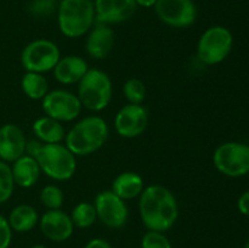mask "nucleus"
I'll return each mask as SVG.
<instances>
[{"mask_svg": "<svg viewBox=\"0 0 249 248\" xmlns=\"http://www.w3.org/2000/svg\"><path fill=\"white\" fill-rule=\"evenodd\" d=\"M70 216L74 228L79 229L90 228L97 220L96 209H95L94 203H90V202H79L75 204Z\"/></svg>", "mask_w": 249, "mask_h": 248, "instance_id": "nucleus-23", "label": "nucleus"}, {"mask_svg": "<svg viewBox=\"0 0 249 248\" xmlns=\"http://www.w3.org/2000/svg\"><path fill=\"white\" fill-rule=\"evenodd\" d=\"M21 88L23 94L31 100H43L50 90L46 77L41 73L26 72L22 77Z\"/></svg>", "mask_w": 249, "mask_h": 248, "instance_id": "nucleus-22", "label": "nucleus"}, {"mask_svg": "<svg viewBox=\"0 0 249 248\" xmlns=\"http://www.w3.org/2000/svg\"><path fill=\"white\" fill-rule=\"evenodd\" d=\"M39 214L31 204H18L15 207L7 218L12 231L16 232H28L39 224Z\"/></svg>", "mask_w": 249, "mask_h": 248, "instance_id": "nucleus-21", "label": "nucleus"}, {"mask_svg": "<svg viewBox=\"0 0 249 248\" xmlns=\"http://www.w3.org/2000/svg\"><path fill=\"white\" fill-rule=\"evenodd\" d=\"M89 71V66L85 58L78 55L61 56L58 62L53 70V77L60 84H78L85 73Z\"/></svg>", "mask_w": 249, "mask_h": 248, "instance_id": "nucleus-17", "label": "nucleus"}, {"mask_svg": "<svg viewBox=\"0 0 249 248\" xmlns=\"http://www.w3.org/2000/svg\"><path fill=\"white\" fill-rule=\"evenodd\" d=\"M108 135L109 126L102 117L88 116L66 133L65 145L75 157H83L104 147Z\"/></svg>", "mask_w": 249, "mask_h": 248, "instance_id": "nucleus-3", "label": "nucleus"}, {"mask_svg": "<svg viewBox=\"0 0 249 248\" xmlns=\"http://www.w3.org/2000/svg\"><path fill=\"white\" fill-rule=\"evenodd\" d=\"M213 163L225 177H245L249 173V145L236 141L221 143L214 151Z\"/></svg>", "mask_w": 249, "mask_h": 248, "instance_id": "nucleus-7", "label": "nucleus"}, {"mask_svg": "<svg viewBox=\"0 0 249 248\" xmlns=\"http://www.w3.org/2000/svg\"><path fill=\"white\" fill-rule=\"evenodd\" d=\"M116 41V34L111 26L95 23L88 32L85 40V51L95 60H104L111 53Z\"/></svg>", "mask_w": 249, "mask_h": 248, "instance_id": "nucleus-16", "label": "nucleus"}, {"mask_svg": "<svg viewBox=\"0 0 249 248\" xmlns=\"http://www.w3.org/2000/svg\"><path fill=\"white\" fill-rule=\"evenodd\" d=\"M15 186L16 185L12 177L11 165L0 159V204L11 198Z\"/></svg>", "mask_w": 249, "mask_h": 248, "instance_id": "nucleus-25", "label": "nucleus"}, {"mask_svg": "<svg viewBox=\"0 0 249 248\" xmlns=\"http://www.w3.org/2000/svg\"><path fill=\"white\" fill-rule=\"evenodd\" d=\"M12 241V229L9 220L0 214V248H9Z\"/></svg>", "mask_w": 249, "mask_h": 248, "instance_id": "nucleus-29", "label": "nucleus"}, {"mask_svg": "<svg viewBox=\"0 0 249 248\" xmlns=\"http://www.w3.org/2000/svg\"><path fill=\"white\" fill-rule=\"evenodd\" d=\"M41 204L45 207L48 211L51 209H61L65 202V194L62 189L57 185H46L41 189L40 195H39Z\"/></svg>", "mask_w": 249, "mask_h": 248, "instance_id": "nucleus-24", "label": "nucleus"}, {"mask_svg": "<svg viewBox=\"0 0 249 248\" xmlns=\"http://www.w3.org/2000/svg\"><path fill=\"white\" fill-rule=\"evenodd\" d=\"M153 7L160 21L173 28H187L197 18L194 0H157Z\"/></svg>", "mask_w": 249, "mask_h": 248, "instance_id": "nucleus-10", "label": "nucleus"}, {"mask_svg": "<svg viewBox=\"0 0 249 248\" xmlns=\"http://www.w3.org/2000/svg\"><path fill=\"white\" fill-rule=\"evenodd\" d=\"M96 23L118 24L128 21L138 9L135 0H94Z\"/></svg>", "mask_w": 249, "mask_h": 248, "instance_id": "nucleus-13", "label": "nucleus"}, {"mask_svg": "<svg viewBox=\"0 0 249 248\" xmlns=\"http://www.w3.org/2000/svg\"><path fill=\"white\" fill-rule=\"evenodd\" d=\"M60 58L57 44L49 39H36L27 44L21 53V63L26 72L41 74L53 71Z\"/></svg>", "mask_w": 249, "mask_h": 248, "instance_id": "nucleus-8", "label": "nucleus"}, {"mask_svg": "<svg viewBox=\"0 0 249 248\" xmlns=\"http://www.w3.org/2000/svg\"><path fill=\"white\" fill-rule=\"evenodd\" d=\"M27 139L23 130L12 123L0 126V159L14 163L26 153Z\"/></svg>", "mask_w": 249, "mask_h": 248, "instance_id": "nucleus-15", "label": "nucleus"}, {"mask_svg": "<svg viewBox=\"0 0 249 248\" xmlns=\"http://www.w3.org/2000/svg\"><path fill=\"white\" fill-rule=\"evenodd\" d=\"M32 248H46L44 245H34Z\"/></svg>", "mask_w": 249, "mask_h": 248, "instance_id": "nucleus-33", "label": "nucleus"}, {"mask_svg": "<svg viewBox=\"0 0 249 248\" xmlns=\"http://www.w3.org/2000/svg\"><path fill=\"white\" fill-rule=\"evenodd\" d=\"M39 228L43 235L53 242L67 241L74 231V225L70 214L62 209L46 211L39 219Z\"/></svg>", "mask_w": 249, "mask_h": 248, "instance_id": "nucleus-14", "label": "nucleus"}, {"mask_svg": "<svg viewBox=\"0 0 249 248\" xmlns=\"http://www.w3.org/2000/svg\"><path fill=\"white\" fill-rule=\"evenodd\" d=\"M237 208L241 214L249 216V190L243 192L237 201Z\"/></svg>", "mask_w": 249, "mask_h": 248, "instance_id": "nucleus-30", "label": "nucleus"}, {"mask_svg": "<svg viewBox=\"0 0 249 248\" xmlns=\"http://www.w3.org/2000/svg\"><path fill=\"white\" fill-rule=\"evenodd\" d=\"M141 248H173V246L164 232L148 230L141 240Z\"/></svg>", "mask_w": 249, "mask_h": 248, "instance_id": "nucleus-28", "label": "nucleus"}, {"mask_svg": "<svg viewBox=\"0 0 249 248\" xmlns=\"http://www.w3.org/2000/svg\"><path fill=\"white\" fill-rule=\"evenodd\" d=\"M139 213L147 230L165 232L179 218V204L169 189L158 184L148 185L139 196Z\"/></svg>", "mask_w": 249, "mask_h": 248, "instance_id": "nucleus-1", "label": "nucleus"}, {"mask_svg": "<svg viewBox=\"0 0 249 248\" xmlns=\"http://www.w3.org/2000/svg\"><path fill=\"white\" fill-rule=\"evenodd\" d=\"M123 94L128 104L142 105L146 97V87L142 80L130 78L123 85Z\"/></svg>", "mask_w": 249, "mask_h": 248, "instance_id": "nucleus-26", "label": "nucleus"}, {"mask_svg": "<svg viewBox=\"0 0 249 248\" xmlns=\"http://www.w3.org/2000/svg\"><path fill=\"white\" fill-rule=\"evenodd\" d=\"M145 189V181L140 174L135 172H123L112 181V192L123 201H130L141 195Z\"/></svg>", "mask_w": 249, "mask_h": 248, "instance_id": "nucleus-19", "label": "nucleus"}, {"mask_svg": "<svg viewBox=\"0 0 249 248\" xmlns=\"http://www.w3.org/2000/svg\"><path fill=\"white\" fill-rule=\"evenodd\" d=\"M243 248H249V240L247 241V243H246V245H245V247H243Z\"/></svg>", "mask_w": 249, "mask_h": 248, "instance_id": "nucleus-34", "label": "nucleus"}, {"mask_svg": "<svg viewBox=\"0 0 249 248\" xmlns=\"http://www.w3.org/2000/svg\"><path fill=\"white\" fill-rule=\"evenodd\" d=\"M32 131L41 143H61L66 138L63 123L48 116L36 118L32 124Z\"/></svg>", "mask_w": 249, "mask_h": 248, "instance_id": "nucleus-20", "label": "nucleus"}, {"mask_svg": "<svg viewBox=\"0 0 249 248\" xmlns=\"http://www.w3.org/2000/svg\"><path fill=\"white\" fill-rule=\"evenodd\" d=\"M11 172L15 185L22 189L33 187L38 182L41 174L40 167L36 158L27 153L12 163Z\"/></svg>", "mask_w": 249, "mask_h": 248, "instance_id": "nucleus-18", "label": "nucleus"}, {"mask_svg": "<svg viewBox=\"0 0 249 248\" xmlns=\"http://www.w3.org/2000/svg\"><path fill=\"white\" fill-rule=\"evenodd\" d=\"M94 207L97 220L109 229H121L126 224L129 209L125 201L119 198L112 190H104L95 196Z\"/></svg>", "mask_w": 249, "mask_h": 248, "instance_id": "nucleus-11", "label": "nucleus"}, {"mask_svg": "<svg viewBox=\"0 0 249 248\" xmlns=\"http://www.w3.org/2000/svg\"><path fill=\"white\" fill-rule=\"evenodd\" d=\"M233 36L226 27L213 26L204 31L197 43V58L207 66H215L232 51Z\"/></svg>", "mask_w": 249, "mask_h": 248, "instance_id": "nucleus-6", "label": "nucleus"}, {"mask_svg": "<svg viewBox=\"0 0 249 248\" xmlns=\"http://www.w3.org/2000/svg\"><path fill=\"white\" fill-rule=\"evenodd\" d=\"M84 248H112V246L104 238H92L85 245Z\"/></svg>", "mask_w": 249, "mask_h": 248, "instance_id": "nucleus-31", "label": "nucleus"}, {"mask_svg": "<svg viewBox=\"0 0 249 248\" xmlns=\"http://www.w3.org/2000/svg\"><path fill=\"white\" fill-rule=\"evenodd\" d=\"M27 155L36 159L41 173L55 181L72 179L77 170V157L65 143H41L40 141H27Z\"/></svg>", "mask_w": 249, "mask_h": 248, "instance_id": "nucleus-2", "label": "nucleus"}, {"mask_svg": "<svg viewBox=\"0 0 249 248\" xmlns=\"http://www.w3.org/2000/svg\"><path fill=\"white\" fill-rule=\"evenodd\" d=\"M41 108L45 116L61 123L73 122L79 117L83 106L77 95L65 89L51 90L41 100Z\"/></svg>", "mask_w": 249, "mask_h": 248, "instance_id": "nucleus-9", "label": "nucleus"}, {"mask_svg": "<svg viewBox=\"0 0 249 248\" xmlns=\"http://www.w3.org/2000/svg\"><path fill=\"white\" fill-rule=\"evenodd\" d=\"M56 14L58 29L70 39L85 35L96 23L94 0H61Z\"/></svg>", "mask_w": 249, "mask_h": 248, "instance_id": "nucleus-4", "label": "nucleus"}, {"mask_svg": "<svg viewBox=\"0 0 249 248\" xmlns=\"http://www.w3.org/2000/svg\"><path fill=\"white\" fill-rule=\"evenodd\" d=\"M58 2L56 0H31L28 5L29 14L38 18H45L57 11Z\"/></svg>", "mask_w": 249, "mask_h": 248, "instance_id": "nucleus-27", "label": "nucleus"}, {"mask_svg": "<svg viewBox=\"0 0 249 248\" xmlns=\"http://www.w3.org/2000/svg\"><path fill=\"white\" fill-rule=\"evenodd\" d=\"M77 96L83 108L91 112L104 111L113 96L111 78L99 68H89L78 83Z\"/></svg>", "mask_w": 249, "mask_h": 248, "instance_id": "nucleus-5", "label": "nucleus"}, {"mask_svg": "<svg viewBox=\"0 0 249 248\" xmlns=\"http://www.w3.org/2000/svg\"><path fill=\"white\" fill-rule=\"evenodd\" d=\"M148 125V112L142 105L126 104L114 117V129L124 139L142 135Z\"/></svg>", "mask_w": 249, "mask_h": 248, "instance_id": "nucleus-12", "label": "nucleus"}, {"mask_svg": "<svg viewBox=\"0 0 249 248\" xmlns=\"http://www.w3.org/2000/svg\"><path fill=\"white\" fill-rule=\"evenodd\" d=\"M136 4H138V6H141V7H146V9H148V7H153L156 5V2H157V0H135Z\"/></svg>", "mask_w": 249, "mask_h": 248, "instance_id": "nucleus-32", "label": "nucleus"}]
</instances>
